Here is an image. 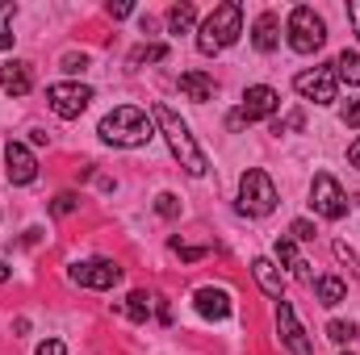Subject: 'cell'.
<instances>
[{
  "instance_id": "6da1fadb",
  "label": "cell",
  "mask_w": 360,
  "mask_h": 355,
  "mask_svg": "<svg viewBox=\"0 0 360 355\" xmlns=\"http://www.w3.org/2000/svg\"><path fill=\"white\" fill-rule=\"evenodd\" d=\"M96 134L109 142V147H147L151 142V113L139 109V105H117L113 113L101 117Z\"/></svg>"
},
{
  "instance_id": "7a4b0ae2",
  "label": "cell",
  "mask_w": 360,
  "mask_h": 355,
  "mask_svg": "<svg viewBox=\"0 0 360 355\" xmlns=\"http://www.w3.org/2000/svg\"><path fill=\"white\" fill-rule=\"evenodd\" d=\"M151 121L160 126V134L168 138V151L180 159V168L188 172V176H205L210 172V163H205V155H201V147L193 142V134H188V126L180 121L176 113L168 109V105H155L151 109Z\"/></svg>"
},
{
  "instance_id": "3957f363",
  "label": "cell",
  "mask_w": 360,
  "mask_h": 355,
  "mask_svg": "<svg viewBox=\"0 0 360 355\" xmlns=\"http://www.w3.org/2000/svg\"><path fill=\"white\" fill-rule=\"evenodd\" d=\"M239 34H243V4H239V0H226V4H218V8L201 21V29H197V51H201V55H218V51L235 46Z\"/></svg>"
},
{
  "instance_id": "277c9868",
  "label": "cell",
  "mask_w": 360,
  "mask_h": 355,
  "mask_svg": "<svg viewBox=\"0 0 360 355\" xmlns=\"http://www.w3.org/2000/svg\"><path fill=\"white\" fill-rule=\"evenodd\" d=\"M272 209H276V184H272V176L260 172V168H248L243 180H239V213L269 217Z\"/></svg>"
},
{
  "instance_id": "5b68a950",
  "label": "cell",
  "mask_w": 360,
  "mask_h": 355,
  "mask_svg": "<svg viewBox=\"0 0 360 355\" xmlns=\"http://www.w3.org/2000/svg\"><path fill=\"white\" fill-rule=\"evenodd\" d=\"M285 34H289V46H293L297 55H314V51H323V42H327L323 17H319L314 8H306V4H297V8L289 13Z\"/></svg>"
},
{
  "instance_id": "8992f818",
  "label": "cell",
  "mask_w": 360,
  "mask_h": 355,
  "mask_svg": "<svg viewBox=\"0 0 360 355\" xmlns=\"http://www.w3.org/2000/svg\"><path fill=\"white\" fill-rule=\"evenodd\" d=\"M310 205H314V213L327 217V222H340V217L348 213V196H344L340 180L331 176V172H319V176H314V184H310Z\"/></svg>"
},
{
  "instance_id": "52a82bcc",
  "label": "cell",
  "mask_w": 360,
  "mask_h": 355,
  "mask_svg": "<svg viewBox=\"0 0 360 355\" xmlns=\"http://www.w3.org/2000/svg\"><path fill=\"white\" fill-rule=\"evenodd\" d=\"M46 105H51V113H55V117L72 121V117H80V113L92 105V88H89V84H76V80L51 84V88H46Z\"/></svg>"
},
{
  "instance_id": "ba28073f",
  "label": "cell",
  "mask_w": 360,
  "mask_h": 355,
  "mask_svg": "<svg viewBox=\"0 0 360 355\" xmlns=\"http://www.w3.org/2000/svg\"><path fill=\"white\" fill-rule=\"evenodd\" d=\"M276 335H281V343L289 347V355H314V343H310V335L302 330V322H297V314H293L289 301H276Z\"/></svg>"
},
{
  "instance_id": "9c48e42d",
  "label": "cell",
  "mask_w": 360,
  "mask_h": 355,
  "mask_svg": "<svg viewBox=\"0 0 360 355\" xmlns=\"http://www.w3.org/2000/svg\"><path fill=\"white\" fill-rule=\"evenodd\" d=\"M293 88L302 92L306 100H314V105H331V100H335V67L297 72V76H293Z\"/></svg>"
},
{
  "instance_id": "30bf717a",
  "label": "cell",
  "mask_w": 360,
  "mask_h": 355,
  "mask_svg": "<svg viewBox=\"0 0 360 355\" xmlns=\"http://www.w3.org/2000/svg\"><path fill=\"white\" fill-rule=\"evenodd\" d=\"M122 280V267L113 260H84V264H72V284L80 288H113Z\"/></svg>"
},
{
  "instance_id": "8fae6325",
  "label": "cell",
  "mask_w": 360,
  "mask_h": 355,
  "mask_svg": "<svg viewBox=\"0 0 360 355\" xmlns=\"http://www.w3.org/2000/svg\"><path fill=\"white\" fill-rule=\"evenodd\" d=\"M281 109V96H276V88H269V84H252V88L243 92V121H264V117H272Z\"/></svg>"
},
{
  "instance_id": "7c38bea8",
  "label": "cell",
  "mask_w": 360,
  "mask_h": 355,
  "mask_svg": "<svg viewBox=\"0 0 360 355\" xmlns=\"http://www.w3.org/2000/svg\"><path fill=\"white\" fill-rule=\"evenodd\" d=\"M4 172H8L13 184H34V180H38V159L30 155V147L8 142V147H4Z\"/></svg>"
},
{
  "instance_id": "4fadbf2b",
  "label": "cell",
  "mask_w": 360,
  "mask_h": 355,
  "mask_svg": "<svg viewBox=\"0 0 360 355\" xmlns=\"http://www.w3.org/2000/svg\"><path fill=\"white\" fill-rule=\"evenodd\" d=\"M193 305H197V314L201 318H210V322H222V318H231V293L226 288H214V284H205V288H197L193 293Z\"/></svg>"
},
{
  "instance_id": "5bb4252c",
  "label": "cell",
  "mask_w": 360,
  "mask_h": 355,
  "mask_svg": "<svg viewBox=\"0 0 360 355\" xmlns=\"http://www.w3.org/2000/svg\"><path fill=\"white\" fill-rule=\"evenodd\" d=\"M0 88L8 92V96H25V92L34 88V72H30V63H21V59L4 63V67H0Z\"/></svg>"
},
{
  "instance_id": "9a60e30c",
  "label": "cell",
  "mask_w": 360,
  "mask_h": 355,
  "mask_svg": "<svg viewBox=\"0 0 360 355\" xmlns=\"http://www.w3.org/2000/svg\"><path fill=\"white\" fill-rule=\"evenodd\" d=\"M252 46H256L260 55H272V51L281 46V21H276V13H260V17H256Z\"/></svg>"
},
{
  "instance_id": "2e32d148",
  "label": "cell",
  "mask_w": 360,
  "mask_h": 355,
  "mask_svg": "<svg viewBox=\"0 0 360 355\" xmlns=\"http://www.w3.org/2000/svg\"><path fill=\"white\" fill-rule=\"evenodd\" d=\"M252 272H256V284L269 293L272 301H285V280H281V267L272 264L269 255H260V260H252Z\"/></svg>"
},
{
  "instance_id": "e0dca14e",
  "label": "cell",
  "mask_w": 360,
  "mask_h": 355,
  "mask_svg": "<svg viewBox=\"0 0 360 355\" xmlns=\"http://www.w3.org/2000/svg\"><path fill=\"white\" fill-rule=\"evenodd\" d=\"M180 92L188 100L205 105V100H214V76H205V72H180Z\"/></svg>"
},
{
  "instance_id": "ac0fdd59",
  "label": "cell",
  "mask_w": 360,
  "mask_h": 355,
  "mask_svg": "<svg viewBox=\"0 0 360 355\" xmlns=\"http://www.w3.org/2000/svg\"><path fill=\"white\" fill-rule=\"evenodd\" d=\"M276 260H281V264L289 267V272H293V276H297L302 284H314V276H310V264H306V260L297 255L293 239H276Z\"/></svg>"
},
{
  "instance_id": "d6986e66",
  "label": "cell",
  "mask_w": 360,
  "mask_h": 355,
  "mask_svg": "<svg viewBox=\"0 0 360 355\" xmlns=\"http://www.w3.org/2000/svg\"><path fill=\"white\" fill-rule=\"evenodd\" d=\"M314 297H319V305H340L348 297V284L340 276H319L314 280Z\"/></svg>"
},
{
  "instance_id": "ffe728a7",
  "label": "cell",
  "mask_w": 360,
  "mask_h": 355,
  "mask_svg": "<svg viewBox=\"0 0 360 355\" xmlns=\"http://www.w3.org/2000/svg\"><path fill=\"white\" fill-rule=\"evenodd\" d=\"M151 309H155V297H151V293H143V288H134V293L126 297V305H122V314H126L130 322H147V318H151Z\"/></svg>"
},
{
  "instance_id": "44dd1931",
  "label": "cell",
  "mask_w": 360,
  "mask_h": 355,
  "mask_svg": "<svg viewBox=\"0 0 360 355\" xmlns=\"http://www.w3.org/2000/svg\"><path fill=\"white\" fill-rule=\"evenodd\" d=\"M331 67H335V80H348V84H356L360 88V55L356 51H340Z\"/></svg>"
},
{
  "instance_id": "7402d4cb",
  "label": "cell",
  "mask_w": 360,
  "mask_h": 355,
  "mask_svg": "<svg viewBox=\"0 0 360 355\" xmlns=\"http://www.w3.org/2000/svg\"><path fill=\"white\" fill-rule=\"evenodd\" d=\"M193 25H197V8H193L188 0L168 8V29H172V34H188Z\"/></svg>"
},
{
  "instance_id": "603a6c76",
  "label": "cell",
  "mask_w": 360,
  "mask_h": 355,
  "mask_svg": "<svg viewBox=\"0 0 360 355\" xmlns=\"http://www.w3.org/2000/svg\"><path fill=\"white\" fill-rule=\"evenodd\" d=\"M168 59V46L164 42H143L130 51V67H143V63H164Z\"/></svg>"
},
{
  "instance_id": "cb8c5ba5",
  "label": "cell",
  "mask_w": 360,
  "mask_h": 355,
  "mask_svg": "<svg viewBox=\"0 0 360 355\" xmlns=\"http://www.w3.org/2000/svg\"><path fill=\"white\" fill-rule=\"evenodd\" d=\"M13 17H17V4L13 0H0V51H8L13 46Z\"/></svg>"
},
{
  "instance_id": "d4e9b609",
  "label": "cell",
  "mask_w": 360,
  "mask_h": 355,
  "mask_svg": "<svg viewBox=\"0 0 360 355\" xmlns=\"http://www.w3.org/2000/svg\"><path fill=\"white\" fill-rule=\"evenodd\" d=\"M360 330H356V322H327V339L331 343H352Z\"/></svg>"
},
{
  "instance_id": "484cf974",
  "label": "cell",
  "mask_w": 360,
  "mask_h": 355,
  "mask_svg": "<svg viewBox=\"0 0 360 355\" xmlns=\"http://www.w3.org/2000/svg\"><path fill=\"white\" fill-rule=\"evenodd\" d=\"M155 213H160V217H180V201L172 192H160V196H155Z\"/></svg>"
},
{
  "instance_id": "4316f807",
  "label": "cell",
  "mask_w": 360,
  "mask_h": 355,
  "mask_svg": "<svg viewBox=\"0 0 360 355\" xmlns=\"http://www.w3.org/2000/svg\"><path fill=\"white\" fill-rule=\"evenodd\" d=\"M289 239H293V243H314V222L297 217V222L289 226Z\"/></svg>"
},
{
  "instance_id": "83f0119b",
  "label": "cell",
  "mask_w": 360,
  "mask_h": 355,
  "mask_svg": "<svg viewBox=\"0 0 360 355\" xmlns=\"http://www.w3.org/2000/svg\"><path fill=\"white\" fill-rule=\"evenodd\" d=\"M63 72H68V76L89 72V55H76V51H72V55H63Z\"/></svg>"
},
{
  "instance_id": "f1b7e54d",
  "label": "cell",
  "mask_w": 360,
  "mask_h": 355,
  "mask_svg": "<svg viewBox=\"0 0 360 355\" xmlns=\"http://www.w3.org/2000/svg\"><path fill=\"white\" fill-rule=\"evenodd\" d=\"M172 251H176L180 260H184V264H197V260L205 255V247H184L180 239H172Z\"/></svg>"
},
{
  "instance_id": "f546056e",
  "label": "cell",
  "mask_w": 360,
  "mask_h": 355,
  "mask_svg": "<svg viewBox=\"0 0 360 355\" xmlns=\"http://www.w3.org/2000/svg\"><path fill=\"white\" fill-rule=\"evenodd\" d=\"M76 205H80V196H76V192H59V196H55V205H51V209H55V213H59V217H63V213H72V209H76Z\"/></svg>"
},
{
  "instance_id": "4dcf8cb0",
  "label": "cell",
  "mask_w": 360,
  "mask_h": 355,
  "mask_svg": "<svg viewBox=\"0 0 360 355\" xmlns=\"http://www.w3.org/2000/svg\"><path fill=\"white\" fill-rule=\"evenodd\" d=\"M344 126H352V130H360V100H352V105L344 109Z\"/></svg>"
},
{
  "instance_id": "1f68e13d",
  "label": "cell",
  "mask_w": 360,
  "mask_h": 355,
  "mask_svg": "<svg viewBox=\"0 0 360 355\" xmlns=\"http://www.w3.org/2000/svg\"><path fill=\"white\" fill-rule=\"evenodd\" d=\"M38 355H68V347L59 339H46V343H38Z\"/></svg>"
},
{
  "instance_id": "d6a6232c",
  "label": "cell",
  "mask_w": 360,
  "mask_h": 355,
  "mask_svg": "<svg viewBox=\"0 0 360 355\" xmlns=\"http://www.w3.org/2000/svg\"><path fill=\"white\" fill-rule=\"evenodd\" d=\"M130 13H134V4H126V0L109 4V17H113V21H122V17H130Z\"/></svg>"
},
{
  "instance_id": "836d02e7",
  "label": "cell",
  "mask_w": 360,
  "mask_h": 355,
  "mask_svg": "<svg viewBox=\"0 0 360 355\" xmlns=\"http://www.w3.org/2000/svg\"><path fill=\"white\" fill-rule=\"evenodd\" d=\"M226 126H231V130H243V126H248V121H243V113H239V109H235V113H231V117H226Z\"/></svg>"
},
{
  "instance_id": "e575fe53",
  "label": "cell",
  "mask_w": 360,
  "mask_h": 355,
  "mask_svg": "<svg viewBox=\"0 0 360 355\" xmlns=\"http://www.w3.org/2000/svg\"><path fill=\"white\" fill-rule=\"evenodd\" d=\"M348 17H352V25H356V34H360V0L356 4H348Z\"/></svg>"
},
{
  "instance_id": "d590c367",
  "label": "cell",
  "mask_w": 360,
  "mask_h": 355,
  "mask_svg": "<svg viewBox=\"0 0 360 355\" xmlns=\"http://www.w3.org/2000/svg\"><path fill=\"white\" fill-rule=\"evenodd\" d=\"M348 159H352V168H360V138L352 142V151H348Z\"/></svg>"
},
{
  "instance_id": "8d00e7d4",
  "label": "cell",
  "mask_w": 360,
  "mask_h": 355,
  "mask_svg": "<svg viewBox=\"0 0 360 355\" xmlns=\"http://www.w3.org/2000/svg\"><path fill=\"white\" fill-rule=\"evenodd\" d=\"M8 276H13V272H8V264H0V284H4V280H8Z\"/></svg>"
}]
</instances>
